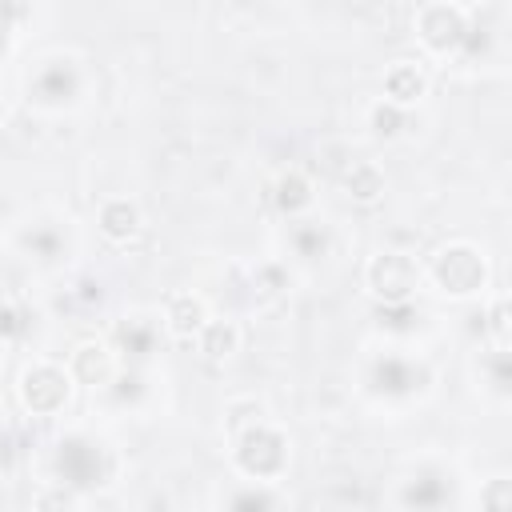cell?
I'll list each match as a JSON object with an SVG mask.
<instances>
[{
  "instance_id": "cell-1",
  "label": "cell",
  "mask_w": 512,
  "mask_h": 512,
  "mask_svg": "<svg viewBox=\"0 0 512 512\" xmlns=\"http://www.w3.org/2000/svg\"><path fill=\"white\" fill-rule=\"evenodd\" d=\"M288 464V440L272 424H252L236 436V468L252 480H272Z\"/></svg>"
},
{
  "instance_id": "cell-2",
  "label": "cell",
  "mask_w": 512,
  "mask_h": 512,
  "mask_svg": "<svg viewBox=\"0 0 512 512\" xmlns=\"http://www.w3.org/2000/svg\"><path fill=\"white\" fill-rule=\"evenodd\" d=\"M432 280L448 296H472L488 284V264L472 244H448L432 256Z\"/></svg>"
},
{
  "instance_id": "cell-3",
  "label": "cell",
  "mask_w": 512,
  "mask_h": 512,
  "mask_svg": "<svg viewBox=\"0 0 512 512\" xmlns=\"http://www.w3.org/2000/svg\"><path fill=\"white\" fill-rule=\"evenodd\" d=\"M56 472L64 476L60 484H68V488H96L112 476V460L96 440L68 436L56 444Z\"/></svg>"
},
{
  "instance_id": "cell-4",
  "label": "cell",
  "mask_w": 512,
  "mask_h": 512,
  "mask_svg": "<svg viewBox=\"0 0 512 512\" xmlns=\"http://www.w3.org/2000/svg\"><path fill=\"white\" fill-rule=\"evenodd\" d=\"M368 288L384 304H408L412 292L420 288V264L408 252H380L368 264Z\"/></svg>"
},
{
  "instance_id": "cell-5",
  "label": "cell",
  "mask_w": 512,
  "mask_h": 512,
  "mask_svg": "<svg viewBox=\"0 0 512 512\" xmlns=\"http://www.w3.org/2000/svg\"><path fill=\"white\" fill-rule=\"evenodd\" d=\"M68 392H72V376L56 364H32L24 368L20 376V400L32 416H52L68 404Z\"/></svg>"
},
{
  "instance_id": "cell-6",
  "label": "cell",
  "mask_w": 512,
  "mask_h": 512,
  "mask_svg": "<svg viewBox=\"0 0 512 512\" xmlns=\"http://www.w3.org/2000/svg\"><path fill=\"white\" fill-rule=\"evenodd\" d=\"M416 32L432 52H456L468 44V12L456 4H424L416 12Z\"/></svg>"
},
{
  "instance_id": "cell-7",
  "label": "cell",
  "mask_w": 512,
  "mask_h": 512,
  "mask_svg": "<svg viewBox=\"0 0 512 512\" xmlns=\"http://www.w3.org/2000/svg\"><path fill=\"white\" fill-rule=\"evenodd\" d=\"M80 88V72L72 60H48L36 76H32V88L28 96H36L40 104H64L68 96H76Z\"/></svg>"
},
{
  "instance_id": "cell-8",
  "label": "cell",
  "mask_w": 512,
  "mask_h": 512,
  "mask_svg": "<svg viewBox=\"0 0 512 512\" xmlns=\"http://www.w3.org/2000/svg\"><path fill=\"white\" fill-rule=\"evenodd\" d=\"M424 380H428V372H424L416 360H408V356H380V360L372 364V384H376L380 392H388V396H408V392H416Z\"/></svg>"
},
{
  "instance_id": "cell-9",
  "label": "cell",
  "mask_w": 512,
  "mask_h": 512,
  "mask_svg": "<svg viewBox=\"0 0 512 512\" xmlns=\"http://www.w3.org/2000/svg\"><path fill=\"white\" fill-rule=\"evenodd\" d=\"M68 376L80 380V384L104 388V384L112 380V352H108V344H100V340L76 344V352H72V372H68Z\"/></svg>"
},
{
  "instance_id": "cell-10",
  "label": "cell",
  "mask_w": 512,
  "mask_h": 512,
  "mask_svg": "<svg viewBox=\"0 0 512 512\" xmlns=\"http://www.w3.org/2000/svg\"><path fill=\"white\" fill-rule=\"evenodd\" d=\"M424 88H428V80H424V72H420L412 60L392 64V68H388V76H384L388 104H396V108H404V104L420 100V96H424Z\"/></svg>"
},
{
  "instance_id": "cell-11",
  "label": "cell",
  "mask_w": 512,
  "mask_h": 512,
  "mask_svg": "<svg viewBox=\"0 0 512 512\" xmlns=\"http://www.w3.org/2000/svg\"><path fill=\"white\" fill-rule=\"evenodd\" d=\"M100 232H104L108 240H116V244L132 240V236L140 232V208H136L132 200H108V204L100 208Z\"/></svg>"
},
{
  "instance_id": "cell-12",
  "label": "cell",
  "mask_w": 512,
  "mask_h": 512,
  "mask_svg": "<svg viewBox=\"0 0 512 512\" xmlns=\"http://www.w3.org/2000/svg\"><path fill=\"white\" fill-rule=\"evenodd\" d=\"M112 344L124 352V356H148L152 348H156V324L152 320H140V316H132V320H120L116 328H112Z\"/></svg>"
},
{
  "instance_id": "cell-13",
  "label": "cell",
  "mask_w": 512,
  "mask_h": 512,
  "mask_svg": "<svg viewBox=\"0 0 512 512\" xmlns=\"http://www.w3.org/2000/svg\"><path fill=\"white\" fill-rule=\"evenodd\" d=\"M204 324H208V312H204V300L200 296L180 292V296L168 300V328L176 336H196Z\"/></svg>"
},
{
  "instance_id": "cell-14",
  "label": "cell",
  "mask_w": 512,
  "mask_h": 512,
  "mask_svg": "<svg viewBox=\"0 0 512 512\" xmlns=\"http://www.w3.org/2000/svg\"><path fill=\"white\" fill-rule=\"evenodd\" d=\"M272 200H276V208H280V212L296 216L300 208H308V204H312V180H308L300 168H288V172H280Z\"/></svg>"
},
{
  "instance_id": "cell-15",
  "label": "cell",
  "mask_w": 512,
  "mask_h": 512,
  "mask_svg": "<svg viewBox=\"0 0 512 512\" xmlns=\"http://www.w3.org/2000/svg\"><path fill=\"white\" fill-rule=\"evenodd\" d=\"M344 188H348L352 200L372 204V200H380V192H384V172H380L372 160H356V164L344 172Z\"/></svg>"
},
{
  "instance_id": "cell-16",
  "label": "cell",
  "mask_w": 512,
  "mask_h": 512,
  "mask_svg": "<svg viewBox=\"0 0 512 512\" xmlns=\"http://www.w3.org/2000/svg\"><path fill=\"white\" fill-rule=\"evenodd\" d=\"M196 344H200V352H204L208 360H224V356L236 352L240 332H236V324H228V320H208V324L196 332Z\"/></svg>"
},
{
  "instance_id": "cell-17",
  "label": "cell",
  "mask_w": 512,
  "mask_h": 512,
  "mask_svg": "<svg viewBox=\"0 0 512 512\" xmlns=\"http://www.w3.org/2000/svg\"><path fill=\"white\" fill-rule=\"evenodd\" d=\"M444 496H448V484H444V476H436V472L412 476L408 488H404V504L416 508V512H436Z\"/></svg>"
},
{
  "instance_id": "cell-18",
  "label": "cell",
  "mask_w": 512,
  "mask_h": 512,
  "mask_svg": "<svg viewBox=\"0 0 512 512\" xmlns=\"http://www.w3.org/2000/svg\"><path fill=\"white\" fill-rule=\"evenodd\" d=\"M324 244H328V236H324V228L320 224H312V220H296L292 224V248L300 252V256H320L324 252Z\"/></svg>"
},
{
  "instance_id": "cell-19",
  "label": "cell",
  "mask_w": 512,
  "mask_h": 512,
  "mask_svg": "<svg viewBox=\"0 0 512 512\" xmlns=\"http://www.w3.org/2000/svg\"><path fill=\"white\" fill-rule=\"evenodd\" d=\"M284 288H288V272H284L280 264H260V268H256L252 292H256L260 300H272V296H280Z\"/></svg>"
},
{
  "instance_id": "cell-20",
  "label": "cell",
  "mask_w": 512,
  "mask_h": 512,
  "mask_svg": "<svg viewBox=\"0 0 512 512\" xmlns=\"http://www.w3.org/2000/svg\"><path fill=\"white\" fill-rule=\"evenodd\" d=\"M404 124H408L404 108H396V104H388V100L372 104V132H376V136H396Z\"/></svg>"
},
{
  "instance_id": "cell-21",
  "label": "cell",
  "mask_w": 512,
  "mask_h": 512,
  "mask_svg": "<svg viewBox=\"0 0 512 512\" xmlns=\"http://www.w3.org/2000/svg\"><path fill=\"white\" fill-rule=\"evenodd\" d=\"M228 512H276V496L268 488H240L232 496Z\"/></svg>"
},
{
  "instance_id": "cell-22",
  "label": "cell",
  "mask_w": 512,
  "mask_h": 512,
  "mask_svg": "<svg viewBox=\"0 0 512 512\" xmlns=\"http://www.w3.org/2000/svg\"><path fill=\"white\" fill-rule=\"evenodd\" d=\"M60 232L56 228H32V232H24V248L32 252V256H40V260H52V256H60Z\"/></svg>"
},
{
  "instance_id": "cell-23",
  "label": "cell",
  "mask_w": 512,
  "mask_h": 512,
  "mask_svg": "<svg viewBox=\"0 0 512 512\" xmlns=\"http://www.w3.org/2000/svg\"><path fill=\"white\" fill-rule=\"evenodd\" d=\"M480 504H484V512H512V480H504V476L488 480V488L480 492Z\"/></svg>"
},
{
  "instance_id": "cell-24",
  "label": "cell",
  "mask_w": 512,
  "mask_h": 512,
  "mask_svg": "<svg viewBox=\"0 0 512 512\" xmlns=\"http://www.w3.org/2000/svg\"><path fill=\"white\" fill-rule=\"evenodd\" d=\"M36 512H72V492H68L64 484H56V488L40 492V500H36Z\"/></svg>"
},
{
  "instance_id": "cell-25",
  "label": "cell",
  "mask_w": 512,
  "mask_h": 512,
  "mask_svg": "<svg viewBox=\"0 0 512 512\" xmlns=\"http://www.w3.org/2000/svg\"><path fill=\"white\" fill-rule=\"evenodd\" d=\"M20 328H24L20 312H16L8 300H0V340H12V336H20Z\"/></svg>"
},
{
  "instance_id": "cell-26",
  "label": "cell",
  "mask_w": 512,
  "mask_h": 512,
  "mask_svg": "<svg viewBox=\"0 0 512 512\" xmlns=\"http://www.w3.org/2000/svg\"><path fill=\"white\" fill-rule=\"evenodd\" d=\"M492 336H496V344L504 348V340H508V304H504V300L492 304Z\"/></svg>"
},
{
  "instance_id": "cell-27",
  "label": "cell",
  "mask_w": 512,
  "mask_h": 512,
  "mask_svg": "<svg viewBox=\"0 0 512 512\" xmlns=\"http://www.w3.org/2000/svg\"><path fill=\"white\" fill-rule=\"evenodd\" d=\"M492 384L496 388H508V352L504 348L492 352Z\"/></svg>"
},
{
  "instance_id": "cell-28",
  "label": "cell",
  "mask_w": 512,
  "mask_h": 512,
  "mask_svg": "<svg viewBox=\"0 0 512 512\" xmlns=\"http://www.w3.org/2000/svg\"><path fill=\"white\" fill-rule=\"evenodd\" d=\"M4 48H8V20H4V12H0V56H4Z\"/></svg>"
},
{
  "instance_id": "cell-29",
  "label": "cell",
  "mask_w": 512,
  "mask_h": 512,
  "mask_svg": "<svg viewBox=\"0 0 512 512\" xmlns=\"http://www.w3.org/2000/svg\"><path fill=\"white\" fill-rule=\"evenodd\" d=\"M0 124H4V100H0Z\"/></svg>"
}]
</instances>
